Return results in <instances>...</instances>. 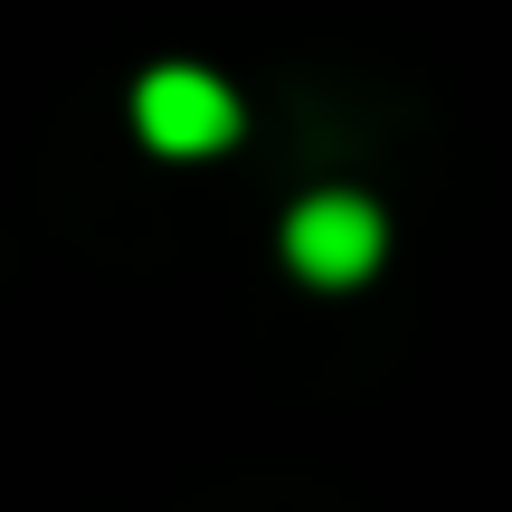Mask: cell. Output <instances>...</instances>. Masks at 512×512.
Masks as SVG:
<instances>
[{
  "mask_svg": "<svg viewBox=\"0 0 512 512\" xmlns=\"http://www.w3.org/2000/svg\"><path fill=\"white\" fill-rule=\"evenodd\" d=\"M133 124H143L152 152L200 162V152H228V143H238V95H228L209 67H152L143 86H133Z\"/></svg>",
  "mask_w": 512,
  "mask_h": 512,
  "instance_id": "obj_1",
  "label": "cell"
},
{
  "mask_svg": "<svg viewBox=\"0 0 512 512\" xmlns=\"http://www.w3.org/2000/svg\"><path fill=\"white\" fill-rule=\"evenodd\" d=\"M389 247V219L361 200V190H313L304 209L285 219V266L304 285H361Z\"/></svg>",
  "mask_w": 512,
  "mask_h": 512,
  "instance_id": "obj_2",
  "label": "cell"
}]
</instances>
